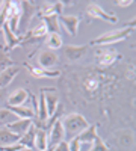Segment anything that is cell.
<instances>
[{"label":"cell","mask_w":136,"mask_h":151,"mask_svg":"<svg viewBox=\"0 0 136 151\" xmlns=\"http://www.w3.org/2000/svg\"><path fill=\"white\" fill-rule=\"evenodd\" d=\"M89 125V122L86 121V118L80 113H68L67 116H64L62 119V127H64V132H65V137L68 139H74L77 134H80L86 127Z\"/></svg>","instance_id":"1"},{"label":"cell","mask_w":136,"mask_h":151,"mask_svg":"<svg viewBox=\"0 0 136 151\" xmlns=\"http://www.w3.org/2000/svg\"><path fill=\"white\" fill-rule=\"evenodd\" d=\"M135 29L132 27H121V29H117V30H110V32H106L103 33L101 36L95 38V40L91 41L92 45H112V44H117L122 40L129 38L132 33H133Z\"/></svg>","instance_id":"2"},{"label":"cell","mask_w":136,"mask_h":151,"mask_svg":"<svg viewBox=\"0 0 136 151\" xmlns=\"http://www.w3.org/2000/svg\"><path fill=\"white\" fill-rule=\"evenodd\" d=\"M45 36H47V29L44 26V23L40 21L30 30L24 32V35L21 36V44L20 45H35V44H40Z\"/></svg>","instance_id":"3"},{"label":"cell","mask_w":136,"mask_h":151,"mask_svg":"<svg viewBox=\"0 0 136 151\" xmlns=\"http://www.w3.org/2000/svg\"><path fill=\"white\" fill-rule=\"evenodd\" d=\"M85 14L88 15L89 20H98V21H106V23H118V17L115 14H109L103 9V6H100L98 3H89L86 6Z\"/></svg>","instance_id":"4"},{"label":"cell","mask_w":136,"mask_h":151,"mask_svg":"<svg viewBox=\"0 0 136 151\" xmlns=\"http://www.w3.org/2000/svg\"><path fill=\"white\" fill-rule=\"evenodd\" d=\"M95 58H97V65L101 70H106L109 67H112L115 62L121 58V55L117 52L114 47H106V48H100L95 52Z\"/></svg>","instance_id":"5"},{"label":"cell","mask_w":136,"mask_h":151,"mask_svg":"<svg viewBox=\"0 0 136 151\" xmlns=\"http://www.w3.org/2000/svg\"><path fill=\"white\" fill-rule=\"evenodd\" d=\"M20 15H21V9H20V2H11L9 11H8V18H6V26L17 33L18 26H20Z\"/></svg>","instance_id":"6"},{"label":"cell","mask_w":136,"mask_h":151,"mask_svg":"<svg viewBox=\"0 0 136 151\" xmlns=\"http://www.w3.org/2000/svg\"><path fill=\"white\" fill-rule=\"evenodd\" d=\"M20 9H21V15H20V26L26 27L33 18V15L38 12V5L35 2H20ZM18 26V27H20Z\"/></svg>","instance_id":"7"},{"label":"cell","mask_w":136,"mask_h":151,"mask_svg":"<svg viewBox=\"0 0 136 151\" xmlns=\"http://www.w3.org/2000/svg\"><path fill=\"white\" fill-rule=\"evenodd\" d=\"M36 60H38L40 68L50 70L52 67H55L58 64V55H56V52H52V50H48V48H44V50H41V52L38 53Z\"/></svg>","instance_id":"8"},{"label":"cell","mask_w":136,"mask_h":151,"mask_svg":"<svg viewBox=\"0 0 136 151\" xmlns=\"http://www.w3.org/2000/svg\"><path fill=\"white\" fill-rule=\"evenodd\" d=\"M65 3L64 2H52V3H42V6L38 9V14L40 17H60L64 12Z\"/></svg>","instance_id":"9"},{"label":"cell","mask_w":136,"mask_h":151,"mask_svg":"<svg viewBox=\"0 0 136 151\" xmlns=\"http://www.w3.org/2000/svg\"><path fill=\"white\" fill-rule=\"evenodd\" d=\"M48 132H50L48 133V147H56L59 142L65 141V132L62 127V119H58Z\"/></svg>","instance_id":"10"},{"label":"cell","mask_w":136,"mask_h":151,"mask_svg":"<svg viewBox=\"0 0 136 151\" xmlns=\"http://www.w3.org/2000/svg\"><path fill=\"white\" fill-rule=\"evenodd\" d=\"M59 24H62L68 35L76 36L77 35V30H79L80 18L77 15H60L59 17Z\"/></svg>","instance_id":"11"},{"label":"cell","mask_w":136,"mask_h":151,"mask_svg":"<svg viewBox=\"0 0 136 151\" xmlns=\"http://www.w3.org/2000/svg\"><path fill=\"white\" fill-rule=\"evenodd\" d=\"M114 141L117 142V145H119L122 148H130L135 142V134L129 129H122V130H118L114 133Z\"/></svg>","instance_id":"12"},{"label":"cell","mask_w":136,"mask_h":151,"mask_svg":"<svg viewBox=\"0 0 136 151\" xmlns=\"http://www.w3.org/2000/svg\"><path fill=\"white\" fill-rule=\"evenodd\" d=\"M30 92L23 89V88H18V89L12 91L9 94V97L6 98V106H23L24 103L29 100Z\"/></svg>","instance_id":"13"},{"label":"cell","mask_w":136,"mask_h":151,"mask_svg":"<svg viewBox=\"0 0 136 151\" xmlns=\"http://www.w3.org/2000/svg\"><path fill=\"white\" fill-rule=\"evenodd\" d=\"M44 91V89H42ZM44 97H45V107H47V115L50 118L53 113L56 112L58 109V104H59V98H58V94H56V89L55 88H45V92H44Z\"/></svg>","instance_id":"14"},{"label":"cell","mask_w":136,"mask_h":151,"mask_svg":"<svg viewBox=\"0 0 136 151\" xmlns=\"http://www.w3.org/2000/svg\"><path fill=\"white\" fill-rule=\"evenodd\" d=\"M24 67L27 68V71L36 79H53V77H59L60 73L58 70H44V68H40V67H35V65H30V64H24Z\"/></svg>","instance_id":"15"},{"label":"cell","mask_w":136,"mask_h":151,"mask_svg":"<svg viewBox=\"0 0 136 151\" xmlns=\"http://www.w3.org/2000/svg\"><path fill=\"white\" fill-rule=\"evenodd\" d=\"M88 45H74V44H68L64 47V56L68 60H79L86 55Z\"/></svg>","instance_id":"16"},{"label":"cell","mask_w":136,"mask_h":151,"mask_svg":"<svg viewBox=\"0 0 136 151\" xmlns=\"http://www.w3.org/2000/svg\"><path fill=\"white\" fill-rule=\"evenodd\" d=\"M2 30H3V36H5V47H3L5 52H9V50L15 48V47H18L21 44V36H18L17 33H14L6 26V24L2 27Z\"/></svg>","instance_id":"17"},{"label":"cell","mask_w":136,"mask_h":151,"mask_svg":"<svg viewBox=\"0 0 136 151\" xmlns=\"http://www.w3.org/2000/svg\"><path fill=\"white\" fill-rule=\"evenodd\" d=\"M33 125V121L32 119H17L14 122H11L6 125V129L11 130L12 133H15L18 136H23L24 133H26L30 127Z\"/></svg>","instance_id":"18"},{"label":"cell","mask_w":136,"mask_h":151,"mask_svg":"<svg viewBox=\"0 0 136 151\" xmlns=\"http://www.w3.org/2000/svg\"><path fill=\"white\" fill-rule=\"evenodd\" d=\"M18 73H20V68L17 65L6 68L5 71L0 73V89H6V88L14 82V79L18 76Z\"/></svg>","instance_id":"19"},{"label":"cell","mask_w":136,"mask_h":151,"mask_svg":"<svg viewBox=\"0 0 136 151\" xmlns=\"http://www.w3.org/2000/svg\"><path fill=\"white\" fill-rule=\"evenodd\" d=\"M8 110H11L18 119H33L35 118V112L32 107L27 106H6Z\"/></svg>","instance_id":"20"},{"label":"cell","mask_w":136,"mask_h":151,"mask_svg":"<svg viewBox=\"0 0 136 151\" xmlns=\"http://www.w3.org/2000/svg\"><path fill=\"white\" fill-rule=\"evenodd\" d=\"M97 124H92V125H88L80 134L76 136V139L80 142V144H91L95 137H97Z\"/></svg>","instance_id":"21"},{"label":"cell","mask_w":136,"mask_h":151,"mask_svg":"<svg viewBox=\"0 0 136 151\" xmlns=\"http://www.w3.org/2000/svg\"><path fill=\"white\" fill-rule=\"evenodd\" d=\"M18 141H20L18 134L12 133L6 127H0V147L11 145V144H18Z\"/></svg>","instance_id":"22"},{"label":"cell","mask_w":136,"mask_h":151,"mask_svg":"<svg viewBox=\"0 0 136 151\" xmlns=\"http://www.w3.org/2000/svg\"><path fill=\"white\" fill-rule=\"evenodd\" d=\"M44 40H45V45H47V48H48V50H52V52L62 48V45H64L62 36H60L59 33H47V36L44 38Z\"/></svg>","instance_id":"23"},{"label":"cell","mask_w":136,"mask_h":151,"mask_svg":"<svg viewBox=\"0 0 136 151\" xmlns=\"http://www.w3.org/2000/svg\"><path fill=\"white\" fill-rule=\"evenodd\" d=\"M35 133H36V129H35V125H32V127L24 133L23 136H20V141L18 144L21 147H26V148H35Z\"/></svg>","instance_id":"24"},{"label":"cell","mask_w":136,"mask_h":151,"mask_svg":"<svg viewBox=\"0 0 136 151\" xmlns=\"http://www.w3.org/2000/svg\"><path fill=\"white\" fill-rule=\"evenodd\" d=\"M47 147H48V133L45 130H42V129H36V133H35V148H38L40 151H44Z\"/></svg>","instance_id":"25"},{"label":"cell","mask_w":136,"mask_h":151,"mask_svg":"<svg viewBox=\"0 0 136 151\" xmlns=\"http://www.w3.org/2000/svg\"><path fill=\"white\" fill-rule=\"evenodd\" d=\"M41 21L47 29V33H58L59 32V17L50 15V17H41Z\"/></svg>","instance_id":"26"},{"label":"cell","mask_w":136,"mask_h":151,"mask_svg":"<svg viewBox=\"0 0 136 151\" xmlns=\"http://www.w3.org/2000/svg\"><path fill=\"white\" fill-rule=\"evenodd\" d=\"M17 119H18V118H17L11 110H8L6 107L0 109V127H2V125H5V127H6L8 124L14 122V121H17Z\"/></svg>","instance_id":"27"},{"label":"cell","mask_w":136,"mask_h":151,"mask_svg":"<svg viewBox=\"0 0 136 151\" xmlns=\"http://www.w3.org/2000/svg\"><path fill=\"white\" fill-rule=\"evenodd\" d=\"M11 67H15V64H14V60H12L8 55H6V52L0 47V73L2 71H5L6 68H11Z\"/></svg>","instance_id":"28"},{"label":"cell","mask_w":136,"mask_h":151,"mask_svg":"<svg viewBox=\"0 0 136 151\" xmlns=\"http://www.w3.org/2000/svg\"><path fill=\"white\" fill-rule=\"evenodd\" d=\"M89 151H109V147L100 136H97L95 139L91 142V150Z\"/></svg>","instance_id":"29"},{"label":"cell","mask_w":136,"mask_h":151,"mask_svg":"<svg viewBox=\"0 0 136 151\" xmlns=\"http://www.w3.org/2000/svg\"><path fill=\"white\" fill-rule=\"evenodd\" d=\"M9 5H11V2H2V3H0V30H2V27L6 24Z\"/></svg>","instance_id":"30"},{"label":"cell","mask_w":136,"mask_h":151,"mask_svg":"<svg viewBox=\"0 0 136 151\" xmlns=\"http://www.w3.org/2000/svg\"><path fill=\"white\" fill-rule=\"evenodd\" d=\"M23 147L20 144H11V145H5V147H0V151H20Z\"/></svg>","instance_id":"31"},{"label":"cell","mask_w":136,"mask_h":151,"mask_svg":"<svg viewBox=\"0 0 136 151\" xmlns=\"http://www.w3.org/2000/svg\"><path fill=\"white\" fill-rule=\"evenodd\" d=\"M68 147H70V151H80V147H82V144L74 137V139H71L70 142H68Z\"/></svg>","instance_id":"32"},{"label":"cell","mask_w":136,"mask_h":151,"mask_svg":"<svg viewBox=\"0 0 136 151\" xmlns=\"http://www.w3.org/2000/svg\"><path fill=\"white\" fill-rule=\"evenodd\" d=\"M53 151H70V147H68V142L67 141H62V142H59L55 148H53Z\"/></svg>","instance_id":"33"},{"label":"cell","mask_w":136,"mask_h":151,"mask_svg":"<svg viewBox=\"0 0 136 151\" xmlns=\"http://www.w3.org/2000/svg\"><path fill=\"white\" fill-rule=\"evenodd\" d=\"M132 3H133V0H118V2H115V5H117V6H119V8L130 6Z\"/></svg>","instance_id":"34"},{"label":"cell","mask_w":136,"mask_h":151,"mask_svg":"<svg viewBox=\"0 0 136 151\" xmlns=\"http://www.w3.org/2000/svg\"><path fill=\"white\" fill-rule=\"evenodd\" d=\"M6 91L5 89H0V106H2V104H5L6 103Z\"/></svg>","instance_id":"35"},{"label":"cell","mask_w":136,"mask_h":151,"mask_svg":"<svg viewBox=\"0 0 136 151\" xmlns=\"http://www.w3.org/2000/svg\"><path fill=\"white\" fill-rule=\"evenodd\" d=\"M20 151H33V150H32V148H26V147H23Z\"/></svg>","instance_id":"36"},{"label":"cell","mask_w":136,"mask_h":151,"mask_svg":"<svg viewBox=\"0 0 136 151\" xmlns=\"http://www.w3.org/2000/svg\"><path fill=\"white\" fill-rule=\"evenodd\" d=\"M53 148H55V147H47L44 151H53Z\"/></svg>","instance_id":"37"}]
</instances>
